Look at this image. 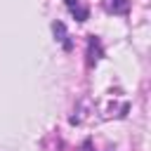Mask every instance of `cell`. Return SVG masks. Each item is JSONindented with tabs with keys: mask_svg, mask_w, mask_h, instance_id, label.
<instances>
[{
	"mask_svg": "<svg viewBox=\"0 0 151 151\" xmlns=\"http://www.w3.org/2000/svg\"><path fill=\"white\" fill-rule=\"evenodd\" d=\"M66 7L73 12V17H76L78 21H85V19H87V9H85L78 0H66Z\"/></svg>",
	"mask_w": 151,
	"mask_h": 151,
	"instance_id": "obj_1",
	"label": "cell"
},
{
	"mask_svg": "<svg viewBox=\"0 0 151 151\" xmlns=\"http://www.w3.org/2000/svg\"><path fill=\"white\" fill-rule=\"evenodd\" d=\"M106 9L113 14H125L127 12V0H106Z\"/></svg>",
	"mask_w": 151,
	"mask_h": 151,
	"instance_id": "obj_2",
	"label": "cell"
},
{
	"mask_svg": "<svg viewBox=\"0 0 151 151\" xmlns=\"http://www.w3.org/2000/svg\"><path fill=\"white\" fill-rule=\"evenodd\" d=\"M52 31H54V35H57V40H64V45H66V47H71V42L66 40V28H64V24H61V21H57V24H52Z\"/></svg>",
	"mask_w": 151,
	"mask_h": 151,
	"instance_id": "obj_3",
	"label": "cell"
},
{
	"mask_svg": "<svg viewBox=\"0 0 151 151\" xmlns=\"http://www.w3.org/2000/svg\"><path fill=\"white\" fill-rule=\"evenodd\" d=\"M92 54H97V59L101 54V47H99V40L97 38H90V59H92Z\"/></svg>",
	"mask_w": 151,
	"mask_h": 151,
	"instance_id": "obj_4",
	"label": "cell"
}]
</instances>
